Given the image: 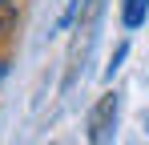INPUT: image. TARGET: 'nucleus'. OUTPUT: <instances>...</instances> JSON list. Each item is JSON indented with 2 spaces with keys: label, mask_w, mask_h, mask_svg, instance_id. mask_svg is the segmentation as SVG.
Returning a JSON list of instances; mask_svg holds the SVG:
<instances>
[{
  "label": "nucleus",
  "mask_w": 149,
  "mask_h": 145,
  "mask_svg": "<svg viewBox=\"0 0 149 145\" xmlns=\"http://www.w3.org/2000/svg\"><path fill=\"white\" fill-rule=\"evenodd\" d=\"M0 77H4V61H0Z\"/></svg>",
  "instance_id": "nucleus-4"
},
{
  "label": "nucleus",
  "mask_w": 149,
  "mask_h": 145,
  "mask_svg": "<svg viewBox=\"0 0 149 145\" xmlns=\"http://www.w3.org/2000/svg\"><path fill=\"white\" fill-rule=\"evenodd\" d=\"M145 12H149V0H125V12H121L125 28H137V24H145Z\"/></svg>",
  "instance_id": "nucleus-2"
},
{
  "label": "nucleus",
  "mask_w": 149,
  "mask_h": 145,
  "mask_svg": "<svg viewBox=\"0 0 149 145\" xmlns=\"http://www.w3.org/2000/svg\"><path fill=\"white\" fill-rule=\"evenodd\" d=\"M113 121H117V97L109 93V97H101L97 101V109L89 113V145H105L109 141V133H113Z\"/></svg>",
  "instance_id": "nucleus-1"
},
{
  "label": "nucleus",
  "mask_w": 149,
  "mask_h": 145,
  "mask_svg": "<svg viewBox=\"0 0 149 145\" xmlns=\"http://www.w3.org/2000/svg\"><path fill=\"white\" fill-rule=\"evenodd\" d=\"M16 24V0H0V36Z\"/></svg>",
  "instance_id": "nucleus-3"
}]
</instances>
